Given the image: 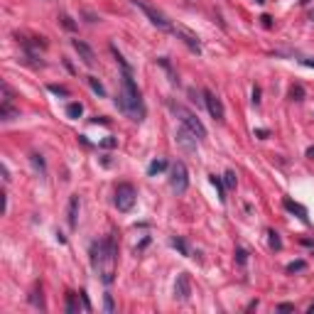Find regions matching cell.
Segmentation results:
<instances>
[{"instance_id": "cell-1", "label": "cell", "mask_w": 314, "mask_h": 314, "mask_svg": "<svg viewBox=\"0 0 314 314\" xmlns=\"http://www.w3.org/2000/svg\"><path fill=\"white\" fill-rule=\"evenodd\" d=\"M113 49V54L118 57V64L123 66V76H121V96H118V108H121L130 121H142L145 118V103H142V94H140V89L135 86V81H133V74H130V66L123 62V57L118 54V49L115 47H110Z\"/></svg>"}, {"instance_id": "cell-2", "label": "cell", "mask_w": 314, "mask_h": 314, "mask_svg": "<svg viewBox=\"0 0 314 314\" xmlns=\"http://www.w3.org/2000/svg\"><path fill=\"white\" fill-rule=\"evenodd\" d=\"M91 263H94V270L101 275V280L110 285L115 278V265H118V243L113 236L101 238L91 246Z\"/></svg>"}, {"instance_id": "cell-3", "label": "cell", "mask_w": 314, "mask_h": 314, "mask_svg": "<svg viewBox=\"0 0 314 314\" xmlns=\"http://www.w3.org/2000/svg\"><path fill=\"white\" fill-rule=\"evenodd\" d=\"M170 108H172V113L179 118V123L184 126V128H189L199 140H204L206 138V128H204V123L196 118V113H191L187 106H182V103H170Z\"/></svg>"}, {"instance_id": "cell-4", "label": "cell", "mask_w": 314, "mask_h": 314, "mask_svg": "<svg viewBox=\"0 0 314 314\" xmlns=\"http://www.w3.org/2000/svg\"><path fill=\"white\" fill-rule=\"evenodd\" d=\"M133 5L140 8V10L150 17V22H152L155 27H160V30H165V32H172V30H174V25H172L160 10H157V8H152L150 3H145V0H133Z\"/></svg>"}, {"instance_id": "cell-5", "label": "cell", "mask_w": 314, "mask_h": 314, "mask_svg": "<svg viewBox=\"0 0 314 314\" xmlns=\"http://www.w3.org/2000/svg\"><path fill=\"white\" fill-rule=\"evenodd\" d=\"M135 199H138V194H135V187L133 184H128V182H123V184H118V189H115V206H118V211H130L133 206H135Z\"/></svg>"}, {"instance_id": "cell-6", "label": "cell", "mask_w": 314, "mask_h": 314, "mask_svg": "<svg viewBox=\"0 0 314 314\" xmlns=\"http://www.w3.org/2000/svg\"><path fill=\"white\" fill-rule=\"evenodd\" d=\"M170 184L177 194H184L189 189V170L184 162H174L172 165V172H170Z\"/></svg>"}, {"instance_id": "cell-7", "label": "cell", "mask_w": 314, "mask_h": 314, "mask_svg": "<svg viewBox=\"0 0 314 314\" xmlns=\"http://www.w3.org/2000/svg\"><path fill=\"white\" fill-rule=\"evenodd\" d=\"M204 94V103H206V108H209V113H211V118H214V121H223V118H226V110H223V103H221V98L214 94V91H209V89H204L202 91Z\"/></svg>"}, {"instance_id": "cell-8", "label": "cell", "mask_w": 314, "mask_h": 314, "mask_svg": "<svg viewBox=\"0 0 314 314\" xmlns=\"http://www.w3.org/2000/svg\"><path fill=\"white\" fill-rule=\"evenodd\" d=\"M174 140H177V145L182 147V150H187V152H196V138L189 128H179L177 133H174Z\"/></svg>"}, {"instance_id": "cell-9", "label": "cell", "mask_w": 314, "mask_h": 314, "mask_svg": "<svg viewBox=\"0 0 314 314\" xmlns=\"http://www.w3.org/2000/svg\"><path fill=\"white\" fill-rule=\"evenodd\" d=\"M189 295H191V283H189V275L187 272H182L179 278H177V283H174V297L177 299H189Z\"/></svg>"}, {"instance_id": "cell-10", "label": "cell", "mask_w": 314, "mask_h": 314, "mask_svg": "<svg viewBox=\"0 0 314 314\" xmlns=\"http://www.w3.org/2000/svg\"><path fill=\"white\" fill-rule=\"evenodd\" d=\"M74 49H76L78 59H81L86 66H94V49H91L86 42H81V39H74Z\"/></svg>"}, {"instance_id": "cell-11", "label": "cell", "mask_w": 314, "mask_h": 314, "mask_svg": "<svg viewBox=\"0 0 314 314\" xmlns=\"http://www.w3.org/2000/svg\"><path fill=\"white\" fill-rule=\"evenodd\" d=\"M172 32H174L177 37H182V42H184V45H187L189 49H194V52H199V49H202V45H199V39H196V37H194L191 32H187V30H182V27H174Z\"/></svg>"}, {"instance_id": "cell-12", "label": "cell", "mask_w": 314, "mask_h": 314, "mask_svg": "<svg viewBox=\"0 0 314 314\" xmlns=\"http://www.w3.org/2000/svg\"><path fill=\"white\" fill-rule=\"evenodd\" d=\"M78 206H81V202H78V196H71L69 199V226L71 228H76L78 226Z\"/></svg>"}, {"instance_id": "cell-13", "label": "cell", "mask_w": 314, "mask_h": 314, "mask_svg": "<svg viewBox=\"0 0 314 314\" xmlns=\"http://www.w3.org/2000/svg\"><path fill=\"white\" fill-rule=\"evenodd\" d=\"M283 206H285V209H287L290 214H297V216H299L302 221H307V219H309V216H307V209H304L302 204L292 202V199H285V202H283Z\"/></svg>"}, {"instance_id": "cell-14", "label": "cell", "mask_w": 314, "mask_h": 314, "mask_svg": "<svg viewBox=\"0 0 314 314\" xmlns=\"http://www.w3.org/2000/svg\"><path fill=\"white\" fill-rule=\"evenodd\" d=\"M0 118H3V121H15V118H20V110L13 108L10 103H3L0 106Z\"/></svg>"}, {"instance_id": "cell-15", "label": "cell", "mask_w": 314, "mask_h": 314, "mask_svg": "<svg viewBox=\"0 0 314 314\" xmlns=\"http://www.w3.org/2000/svg\"><path fill=\"white\" fill-rule=\"evenodd\" d=\"M162 170H167V162H165V160H155V162H150L147 174H150V177H155V174H160Z\"/></svg>"}, {"instance_id": "cell-16", "label": "cell", "mask_w": 314, "mask_h": 314, "mask_svg": "<svg viewBox=\"0 0 314 314\" xmlns=\"http://www.w3.org/2000/svg\"><path fill=\"white\" fill-rule=\"evenodd\" d=\"M81 113H84V106H81V103H69V106H66V115H69V118H81Z\"/></svg>"}, {"instance_id": "cell-17", "label": "cell", "mask_w": 314, "mask_h": 314, "mask_svg": "<svg viewBox=\"0 0 314 314\" xmlns=\"http://www.w3.org/2000/svg\"><path fill=\"white\" fill-rule=\"evenodd\" d=\"M66 312H69V314H76V312H78V302H76V295H74V292L66 295Z\"/></svg>"}, {"instance_id": "cell-18", "label": "cell", "mask_w": 314, "mask_h": 314, "mask_svg": "<svg viewBox=\"0 0 314 314\" xmlns=\"http://www.w3.org/2000/svg\"><path fill=\"white\" fill-rule=\"evenodd\" d=\"M211 184H214V187H216V191H219V199H221V202H226V191H223V182H221V177L211 174Z\"/></svg>"}, {"instance_id": "cell-19", "label": "cell", "mask_w": 314, "mask_h": 314, "mask_svg": "<svg viewBox=\"0 0 314 314\" xmlns=\"http://www.w3.org/2000/svg\"><path fill=\"white\" fill-rule=\"evenodd\" d=\"M236 184H238V179H236V172L228 170V172L223 174V187H226V189H236Z\"/></svg>"}, {"instance_id": "cell-20", "label": "cell", "mask_w": 314, "mask_h": 314, "mask_svg": "<svg viewBox=\"0 0 314 314\" xmlns=\"http://www.w3.org/2000/svg\"><path fill=\"white\" fill-rule=\"evenodd\" d=\"M172 246H174L182 255H189V246H187V241H184V238H179V236H177V238H172Z\"/></svg>"}, {"instance_id": "cell-21", "label": "cell", "mask_w": 314, "mask_h": 314, "mask_svg": "<svg viewBox=\"0 0 314 314\" xmlns=\"http://www.w3.org/2000/svg\"><path fill=\"white\" fill-rule=\"evenodd\" d=\"M267 236H270V248H275V251H280V248H283V241H280V236H278V231H267Z\"/></svg>"}, {"instance_id": "cell-22", "label": "cell", "mask_w": 314, "mask_h": 314, "mask_svg": "<svg viewBox=\"0 0 314 314\" xmlns=\"http://www.w3.org/2000/svg\"><path fill=\"white\" fill-rule=\"evenodd\" d=\"M89 84H91V89L98 94V96H106V89H103V84L98 81V78H94V76H89Z\"/></svg>"}, {"instance_id": "cell-23", "label": "cell", "mask_w": 314, "mask_h": 314, "mask_svg": "<svg viewBox=\"0 0 314 314\" xmlns=\"http://www.w3.org/2000/svg\"><path fill=\"white\" fill-rule=\"evenodd\" d=\"M307 267V263L304 260H295V263H290L287 265V272H299V270H304Z\"/></svg>"}, {"instance_id": "cell-24", "label": "cell", "mask_w": 314, "mask_h": 314, "mask_svg": "<svg viewBox=\"0 0 314 314\" xmlns=\"http://www.w3.org/2000/svg\"><path fill=\"white\" fill-rule=\"evenodd\" d=\"M32 304L34 307H39V309H45V299H42V290H34V295H32Z\"/></svg>"}, {"instance_id": "cell-25", "label": "cell", "mask_w": 314, "mask_h": 314, "mask_svg": "<svg viewBox=\"0 0 314 314\" xmlns=\"http://www.w3.org/2000/svg\"><path fill=\"white\" fill-rule=\"evenodd\" d=\"M236 260H238L241 265H246V260H248V253H246L243 248H238V251H236Z\"/></svg>"}, {"instance_id": "cell-26", "label": "cell", "mask_w": 314, "mask_h": 314, "mask_svg": "<svg viewBox=\"0 0 314 314\" xmlns=\"http://www.w3.org/2000/svg\"><path fill=\"white\" fill-rule=\"evenodd\" d=\"M49 91H52V94H59V96H69V91H66L64 86H54V84H52V86H49Z\"/></svg>"}, {"instance_id": "cell-27", "label": "cell", "mask_w": 314, "mask_h": 314, "mask_svg": "<svg viewBox=\"0 0 314 314\" xmlns=\"http://www.w3.org/2000/svg\"><path fill=\"white\" fill-rule=\"evenodd\" d=\"M290 96H292V101H299V98H302V89H299V86H292V89H290Z\"/></svg>"}, {"instance_id": "cell-28", "label": "cell", "mask_w": 314, "mask_h": 314, "mask_svg": "<svg viewBox=\"0 0 314 314\" xmlns=\"http://www.w3.org/2000/svg\"><path fill=\"white\" fill-rule=\"evenodd\" d=\"M101 145H103V147H115V145H118V140H113V138H106V140H101Z\"/></svg>"}, {"instance_id": "cell-29", "label": "cell", "mask_w": 314, "mask_h": 314, "mask_svg": "<svg viewBox=\"0 0 314 314\" xmlns=\"http://www.w3.org/2000/svg\"><path fill=\"white\" fill-rule=\"evenodd\" d=\"M278 309H280V312H295V304H287V302H283V304H278Z\"/></svg>"}, {"instance_id": "cell-30", "label": "cell", "mask_w": 314, "mask_h": 314, "mask_svg": "<svg viewBox=\"0 0 314 314\" xmlns=\"http://www.w3.org/2000/svg\"><path fill=\"white\" fill-rule=\"evenodd\" d=\"M106 312H113V299H110V295H106Z\"/></svg>"}, {"instance_id": "cell-31", "label": "cell", "mask_w": 314, "mask_h": 314, "mask_svg": "<svg viewBox=\"0 0 314 314\" xmlns=\"http://www.w3.org/2000/svg\"><path fill=\"white\" fill-rule=\"evenodd\" d=\"M62 20H64V25H66V27H69V30H74V22H71V20H69V17H66V15H62Z\"/></svg>"}, {"instance_id": "cell-32", "label": "cell", "mask_w": 314, "mask_h": 314, "mask_svg": "<svg viewBox=\"0 0 314 314\" xmlns=\"http://www.w3.org/2000/svg\"><path fill=\"white\" fill-rule=\"evenodd\" d=\"M258 96H260V91H258V89H253V103H260V98H258Z\"/></svg>"}, {"instance_id": "cell-33", "label": "cell", "mask_w": 314, "mask_h": 314, "mask_svg": "<svg viewBox=\"0 0 314 314\" xmlns=\"http://www.w3.org/2000/svg\"><path fill=\"white\" fill-rule=\"evenodd\" d=\"M302 64L309 66V69H314V59H302Z\"/></svg>"}, {"instance_id": "cell-34", "label": "cell", "mask_w": 314, "mask_h": 314, "mask_svg": "<svg viewBox=\"0 0 314 314\" xmlns=\"http://www.w3.org/2000/svg\"><path fill=\"white\" fill-rule=\"evenodd\" d=\"M3 179H5V182H10V174H8V167H5V165H3Z\"/></svg>"}, {"instance_id": "cell-35", "label": "cell", "mask_w": 314, "mask_h": 314, "mask_svg": "<svg viewBox=\"0 0 314 314\" xmlns=\"http://www.w3.org/2000/svg\"><path fill=\"white\" fill-rule=\"evenodd\" d=\"M307 157H312V160H314V147H309V150H307Z\"/></svg>"}, {"instance_id": "cell-36", "label": "cell", "mask_w": 314, "mask_h": 314, "mask_svg": "<svg viewBox=\"0 0 314 314\" xmlns=\"http://www.w3.org/2000/svg\"><path fill=\"white\" fill-rule=\"evenodd\" d=\"M299 3H302V5H307V3H309V0H299Z\"/></svg>"}, {"instance_id": "cell-37", "label": "cell", "mask_w": 314, "mask_h": 314, "mask_svg": "<svg viewBox=\"0 0 314 314\" xmlns=\"http://www.w3.org/2000/svg\"><path fill=\"white\" fill-rule=\"evenodd\" d=\"M258 3H265V0H258Z\"/></svg>"}]
</instances>
